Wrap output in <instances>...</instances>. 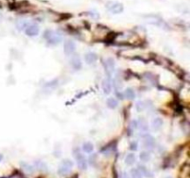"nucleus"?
<instances>
[{"instance_id": "ddd939ff", "label": "nucleus", "mask_w": 190, "mask_h": 178, "mask_svg": "<svg viewBox=\"0 0 190 178\" xmlns=\"http://www.w3.org/2000/svg\"><path fill=\"white\" fill-rule=\"evenodd\" d=\"M137 123V128H139L142 132H146V131H148V124H147V123L142 119V118H140L139 120H138V122H136Z\"/></svg>"}, {"instance_id": "1a4fd4ad", "label": "nucleus", "mask_w": 190, "mask_h": 178, "mask_svg": "<svg viewBox=\"0 0 190 178\" xmlns=\"http://www.w3.org/2000/svg\"><path fill=\"white\" fill-rule=\"evenodd\" d=\"M143 144L147 148L152 149L154 147V146H155V138L150 135L147 134L143 137Z\"/></svg>"}, {"instance_id": "412c9836", "label": "nucleus", "mask_w": 190, "mask_h": 178, "mask_svg": "<svg viewBox=\"0 0 190 178\" xmlns=\"http://www.w3.org/2000/svg\"><path fill=\"white\" fill-rule=\"evenodd\" d=\"M137 169L139 170V172L141 173L142 176H147V177H150V171H149L145 166H143V165H139V166L137 167Z\"/></svg>"}, {"instance_id": "aec40b11", "label": "nucleus", "mask_w": 190, "mask_h": 178, "mask_svg": "<svg viewBox=\"0 0 190 178\" xmlns=\"http://www.w3.org/2000/svg\"><path fill=\"white\" fill-rule=\"evenodd\" d=\"M130 176H131V178H142V176H143L137 168L132 169L130 172Z\"/></svg>"}, {"instance_id": "b1692460", "label": "nucleus", "mask_w": 190, "mask_h": 178, "mask_svg": "<svg viewBox=\"0 0 190 178\" xmlns=\"http://www.w3.org/2000/svg\"><path fill=\"white\" fill-rule=\"evenodd\" d=\"M136 148H137V144H136V143L132 142L130 144V149H132V150H136Z\"/></svg>"}, {"instance_id": "5701e85b", "label": "nucleus", "mask_w": 190, "mask_h": 178, "mask_svg": "<svg viewBox=\"0 0 190 178\" xmlns=\"http://www.w3.org/2000/svg\"><path fill=\"white\" fill-rule=\"evenodd\" d=\"M145 104H144V102L143 101H138L137 103H136V105H135V108H136V110L138 111V112H142L144 109H145Z\"/></svg>"}, {"instance_id": "0eeeda50", "label": "nucleus", "mask_w": 190, "mask_h": 178, "mask_svg": "<svg viewBox=\"0 0 190 178\" xmlns=\"http://www.w3.org/2000/svg\"><path fill=\"white\" fill-rule=\"evenodd\" d=\"M104 70L106 71V74L108 77H112V74L115 71V62L112 59H107L104 63Z\"/></svg>"}, {"instance_id": "4be33fe9", "label": "nucleus", "mask_w": 190, "mask_h": 178, "mask_svg": "<svg viewBox=\"0 0 190 178\" xmlns=\"http://www.w3.org/2000/svg\"><path fill=\"white\" fill-rule=\"evenodd\" d=\"M35 164H36V169L40 170V171H45L46 170V165L43 161H36Z\"/></svg>"}, {"instance_id": "6e6552de", "label": "nucleus", "mask_w": 190, "mask_h": 178, "mask_svg": "<svg viewBox=\"0 0 190 178\" xmlns=\"http://www.w3.org/2000/svg\"><path fill=\"white\" fill-rule=\"evenodd\" d=\"M102 90L104 94L110 95L112 91V78L111 77H106L102 81Z\"/></svg>"}, {"instance_id": "4468645a", "label": "nucleus", "mask_w": 190, "mask_h": 178, "mask_svg": "<svg viewBox=\"0 0 190 178\" xmlns=\"http://www.w3.org/2000/svg\"><path fill=\"white\" fill-rule=\"evenodd\" d=\"M135 156L133 153H129L127 154V156L125 157V163L127 165H133L135 162Z\"/></svg>"}, {"instance_id": "9d476101", "label": "nucleus", "mask_w": 190, "mask_h": 178, "mask_svg": "<svg viewBox=\"0 0 190 178\" xmlns=\"http://www.w3.org/2000/svg\"><path fill=\"white\" fill-rule=\"evenodd\" d=\"M71 65L76 71H78L82 68V61H81V59L79 56L74 55V54L73 55V57L71 59Z\"/></svg>"}, {"instance_id": "20e7f679", "label": "nucleus", "mask_w": 190, "mask_h": 178, "mask_svg": "<svg viewBox=\"0 0 190 178\" xmlns=\"http://www.w3.org/2000/svg\"><path fill=\"white\" fill-rule=\"evenodd\" d=\"M107 9L112 14H120L123 11V6L118 2H109L107 4Z\"/></svg>"}, {"instance_id": "dca6fc26", "label": "nucleus", "mask_w": 190, "mask_h": 178, "mask_svg": "<svg viewBox=\"0 0 190 178\" xmlns=\"http://www.w3.org/2000/svg\"><path fill=\"white\" fill-rule=\"evenodd\" d=\"M124 96L126 97L127 99L132 100V99H134L135 98V93L134 89H132V88H127V89L124 91Z\"/></svg>"}, {"instance_id": "9b49d317", "label": "nucleus", "mask_w": 190, "mask_h": 178, "mask_svg": "<svg viewBox=\"0 0 190 178\" xmlns=\"http://www.w3.org/2000/svg\"><path fill=\"white\" fill-rule=\"evenodd\" d=\"M97 60V55L94 52H88L84 55V60L87 64H92Z\"/></svg>"}, {"instance_id": "393cba45", "label": "nucleus", "mask_w": 190, "mask_h": 178, "mask_svg": "<svg viewBox=\"0 0 190 178\" xmlns=\"http://www.w3.org/2000/svg\"><path fill=\"white\" fill-rule=\"evenodd\" d=\"M121 178H129V176L127 173H122L121 174Z\"/></svg>"}, {"instance_id": "a878e982", "label": "nucleus", "mask_w": 190, "mask_h": 178, "mask_svg": "<svg viewBox=\"0 0 190 178\" xmlns=\"http://www.w3.org/2000/svg\"><path fill=\"white\" fill-rule=\"evenodd\" d=\"M2 159H3V157H2V155H1V154H0V161H2Z\"/></svg>"}, {"instance_id": "2eb2a0df", "label": "nucleus", "mask_w": 190, "mask_h": 178, "mask_svg": "<svg viewBox=\"0 0 190 178\" xmlns=\"http://www.w3.org/2000/svg\"><path fill=\"white\" fill-rule=\"evenodd\" d=\"M83 150L85 153H91L94 150V145L91 142H85L83 144Z\"/></svg>"}, {"instance_id": "f257e3e1", "label": "nucleus", "mask_w": 190, "mask_h": 178, "mask_svg": "<svg viewBox=\"0 0 190 178\" xmlns=\"http://www.w3.org/2000/svg\"><path fill=\"white\" fill-rule=\"evenodd\" d=\"M44 38L45 39V41L52 45V46H56L58 44H59L62 40V36L59 33L52 31V30H46L44 33Z\"/></svg>"}, {"instance_id": "6ab92c4d", "label": "nucleus", "mask_w": 190, "mask_h": 178, "mask_svg": "<svg viewBox=\"0 0 190 178\" xmlns=\"http://www.w3.org/2000/svg\"><path fill=\"white\" fill-rule=\"evenodd\" d=\"M107 106L110 108H115L118 106V101L113 98H110L107 99Z\"/></svg>"}, {"instance_id": "f03ea898", "label": "nucleus", "mask_w": 190, "mask_h": 178, "mask_svg": "<svg viewBox=\"0 0 190 178\" xmlns=\"http://www.w3.org/2000/svg\"><path fill=\"white\" fill-rule=\"evenodd\" d=\"M74 157L76 159V161H77V164H78V167L81 169V170H85L86 167H87V162H86V159L85 157L83 156V154L81 152V150L79 148L75 147L74 149Z\"/></svg>"}, {"instance_id": "7ed1b4c3", "label": "nucleus", "mask_w": 190, "mask_h": 178, "mask_svg": "<svg viewBox=\"0 0 190 178\" xmlns=\"http://www.w3.org/2000/svg\"><path fill=\"white\" fill-rule=\"evenodd\" d=\"M74 166V163L71 160H63L59 167V174L60 176H67L68 174H70L72 168Z\"/></svg>"}, {"instance_id": "39448f33", "label": "nucleus", "mask_w": 190, "mask_h": 178, "mask_svg": "<svg viewBox=\"0 0 190 178\" xmlns=\"http://www.w3.org/2000/svg\"><path fill=\"white\" fill-rule=\"evenodd\" d=\"M23 31H24L26 36L33 37V36H38V34L40 32V28H39L37 23L34 22V23H29Z\"/></svg>"}, {"instance_id": "a211bd4d", "label": "nucleus", "mask_w": 190, "mask_h": 178, "mask_svg": "<svg viewBox=\"0 0 190 178\" xmlns=\"http://www.w3.org/2000/svg\"><path fill=\"white\" fill-rule=\"evenodd\" d=\"M30 22H28V21H26V20H21V21H19L18 22H17V28L19 29V30H24L25 28H26V26L29 24Z\"/></svg>"}, {"instance_id": "423d86ee", "label": "nucleus", "mask_w": 190, "mask_h": 178, "mask_svg": "<svg viewBox=\"0 0 190 178\" xmlns=\"http://www.w3.org/2000/svg\"><path fill=\"white\" fill-rule=\"evenodd\" d=\"M63 49H64V53L66 56L74 55L76 50V46L74 42L72 40H66L63 45Z\"/></svg>"}, {"instance_id": "bb28decb", "label": "nucleus", "mask_w": 190, "mask_h": 178, "mask_svg": "<svg viewBox=\"0 0 190 178\" xmlns=\"http://www.w3.org/2000/svg\"><path fill=\"white\" fill-rule=\"evenodd\" d=\"M166 178H172V177H166Z\"/></svg>"}, {"instance_id": "f8f14e48", "label": "nucleus", "mask_w": 190, "mask_h": 178, "mask_svg": "<svg viewBox=\"0 0 190 178\" xmlns=\"http://www.w3.org/2000/svg\"><path fill=\"white\" fill-rule=\"evenodd\" d=\"M162 123H163V121L161 118L159 117H157L155 119H153L151 122V127L153 130L155 131H158L161 126H162Z\"/></svg>"}, {"instance_id": "f3484780", "label": "nucleus", "mask_w": 190, "mask_h": 178, "mask_svg": "<svg viewBox=\"0 0 190 178\" xmlns=\"http://www.w3.org/2000/svg\"><path fill=\"white\" fill-rule=\"evenodd\" d=\"M139 159L143 162H148L150 160V154L148 151H142L139 154Z\"/></svg>"}]
</instances>
